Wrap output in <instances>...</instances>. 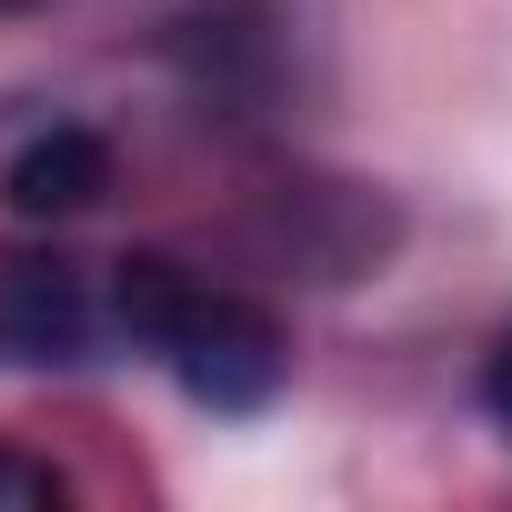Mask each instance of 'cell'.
<instances>
[{
  "mask_svg": "<svg viewBox=\"0 0 512 512\" xmlns=\"http://www.w3.org/2000/svg\"><path fill=\"white\" fill-rule=\"evenodd\" d=\"M101 302H111V332L131 352H151L181 382V402H201V412H231V422L272 412L282 382H292L282 312L231 292V282H211V272H191L181 251H121Z\"/></svg>",
  "mask_w": 512,
  "mask_h": 512,
  "instance_id": "6da1fadb",
  "label": "cell"
},
{
  "mask_svg": "<svg viewBox=\"0 0 512 512\" xmlns=\"http://www.w3.org/2000/svg\"><path fill=\"white\" fill-rule=\"evenodd\" d=\"M0 11H21V0H0Z\"/></svg>",
  "mask_w": 512,
  "mask_h": 512,
  "instance_id": "8992f818",
  "label": "cell"
},
{
  "mask_svg": "<svg viewBox=\"0 0 512 512\" xmlns=\"http://www.w3.org/2000/svg\"><path fill=\"white\" fill-rule=\"evenodd\" d=\"M482 412H492V422L512 432V322H502V342L482 352Z\"/></svg>",
  "mask_w": 512,
  "mask_h": 512,
  "instance_id": "5b68a950",
  "label": "cell"
},
{
  "mask_svg": "<svg viewBox=\"0 0 512 512\" xmlns=\"http://www.w3.org/2000/svg\"><path fill=\"white\" fill-rule=\"evenodd\" d=\"M111 332V302H91V282L71 262H11L0 272V362H91V342Z\"/></svg>",
  "mask_w": 512,
  "mask_h": 512,
  "instance_id": "7a4b0ae2",
  "label": "cell"
},
{
  "mask_svg": "<svg viewBox=\"0 0 512 512\" xmlns=\"http://www.w3.org/2000/svg\"><path fill=\"white\" fill-rule=\"evenodd\" d=\"M101 191H111V141L91 121H41L31 141H11V161H0L11 221H81Z\"/></svg>",
  "mask_w": 512,
  "mask_h": 512,
  "instance_id": "3957f363",
  "label": "cell"
},
{
  "mask_svg": "<svg viewBox=\"0 0 512 512\" xmlns=\"http://www.w3.org/2000/svg\"><path fill=\"white\" fill-rule=\"evenodd\" d=\"M61 502H71V472H51L41 452L0 442V512H61Z\"/></svg>",
  "mask_w": 512,
  "mask_h": 512,
  "instance_id": "277c9868",
  "label": "cell"
}]
</instances>
